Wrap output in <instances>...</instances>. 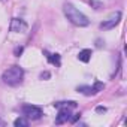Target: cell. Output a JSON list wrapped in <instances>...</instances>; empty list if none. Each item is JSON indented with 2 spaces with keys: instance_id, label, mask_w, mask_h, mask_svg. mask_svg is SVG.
<instances>
[{
  "instance_id": "1",
  "label": "cell",
  "mask_w": 127,
  "mask_h": 127,
  "mask_svg": "<svg viewBox=\"0 0 127 127\" xmlns=\"http://www.w3.org/2000/svg\"><path fill=\"white\" fill-rule=\"evenodd\" d=\"M64 15L67 17V20L72 24H75L78 27H87L90 24V20L81 11H78L73 5H70V3H66L64 5Z\"/></svg>"
},
{
  "instance_id": "2",
  "label": "cell",
  "mask_w": 127,
  "mask_h": 127,
  "mask_svg": "<svg viewBox=\"0 0 127 127\" xmlns=\"http://www.w3.org/2000/svg\"><path fill=\"white\" fill-rule=\"evenodd\" d=\"M2 79H3L5 84H8L11 87H15V85H18V84L23 82V79H24V70L20 66H11V67H8L3 72Z\"/></svg>"
},
{
  "instance_id": "3",
  "label": "cell",
  "mask_w": 127,
  "mask_h": 127,
  "mask_svg": "<svg viewBox=\"0 0 127 127\" xmlns=\"http://www.w3.org/2000/svg\"><path fill=\"white\" fill-rule=\"evenodd\" d=\"M21 111H23V115L29 120H39L43 115L42 109L39 106H34V105H24Z\"/></svg>"
},
{
  "instance_id": "4",
  "label": "cell",
  "mask_w": 127,
  "mask_h": 127,
  "mask_svg": "<svg viewBox=\"0 0 127 127\" xmlns=\"http://www.w3.org/2000/svg\"><path fill=\"white\" fill-rule=\"evenodd\" d=\"M120 20H121V12L117 11L115 14H112L108 20H105V21L100 24V29H102V30H111V29H114V27L120 23Z\"/></svg>"
},
{
  "instance_id": "5",
  "label": "cell",
  "mask_w": 127,
  "mask_h": 127,
  "mask_svg": "<svg viewBox=\"0 0 127 127\" xmlns=\"http://www.w3.org/2000/svg\"><path fill=\"white\" fill-rule=\"evenodd\" d=\"M11 32L14 33H26L27 32V23L21 18H14L11 21Z\"/></svg>"
},
{
  "instance_id": "6",
  "label": "cell",
  "mask_w": 127,
  "mask_h": 127,
  "mask_svg": "<svg viewBox=\"0 0 127 127\" xmlns=\"http://www.w3.org/2000/svg\"><path fill=\"white\" fill-rule=\"evenodd\" d=\"M58 109H60V111H58V115H57V118H55V124L67 123V121L70 120V115H72L69 106H61V108H58Z\"/></svg>"
},
{
  "instance_id": "7",
  "label": "cell",
  "mask_w": 127,
  "mask_h": 127,
  "mask_svg": "<svg viewBox=\"0 0 127 127\" xmlns=\"http://www.w3.org/2000/svg\"><path fill=\"white\" fill-rule=\"evenodd\" d=\"M91 49H82V51H79V54H78V60L79 61H82V63H88L90 61V58H91Z\"/></svg>"
},
{
  "instance_id": "8",
  "label": "cell",
  "mask_w": 127,
  "mask_h": 127,
  "mask_svg": "<svg viewBox=\"0 0 127 127\" xmlns=\"http://www.w3.org/2000/svg\"><path fill=\"white\" fill-rule=\"evenodd\" d=\"M43 54L46 55V58H48V61L51 63V64L60 66V55L58 54H49L48 51H43Z\"/></svg>"
},
{
  "instance_id": "9",
  "label": "cell",
  "mask_w": 127,
  "mask_h": 127,
  "mask_svg": "<svg viewBox=\"0 0 127 127\" xmlns=\"http://www.w3.org/2000/svg\"><path fill=\"white\" fill-rule=\"evenodd\" d=\"M14 126L15 127H27L29 126V120L26 117H20V118H17L14 121Z\"/></svg>"
},
{
  "instance_id": "10",
  "label": "cell",
  "mask_w": 127,
  "mask_h": 127,
  "mask_svg": "<svg viewBox=\"0 0 127 127\" xmlns=\"http://www.w3.org/2000/svg\"><path fill=\"white\" fill-rule=\"evenodd\" d=\"M103 88H105V84H103V82H100V81H96V82H94V85L91 87V93H93V94H97V93H99V91H102Z\"/></svg>"
},
{
  "instance_id": "11",
  "label": "cell",
  "mask_w": 127,
  "mask_h": 127,
  "mask_svg": "<svg viewBox=\"0 0 127 127\" xmlns=\"http://www.w3.org/2000/svg\"><path fill=\"white\" fill-rule=\"evenodd\" d=\"M78 91L82 93V94H85V96H91V94H93V93H91V87H88V85H81V87H78Z\"/></svg>"
},
{
  "instance_id": "12",
  "label": "cell",
  "mask_w": 127,
  "mask_h": 127,
  "mask_svg": "<svg viewBox=\"0 0 127 127\" xmlns=\"http://www.w3.org/2000/svg\"><path fill=\"white\" fill-rule=\"evenodd\" d=\"M90 6H94V9H100L103 5L100 2H96V0H90Z\"/></svg>"
},
{
  "instance_id": "13",
  "label": "cell",
  "mask_w": 127,
  "mask_h": 127,
  "mask_svg": "<svg viewBox=\"0 0 127 127\" xmlns=\"http://www.w3.org/2000/svg\"><path fill=\"white\" fill-rule=\"evenodd\" d=\"M23 51H24V48H23V46H17V48H15V51H14V54H15L17 57H20V55L23 54Z\"/></svg>"
},
{
  "instance_id": "14",
  "label": "cell",
  "mask_w": 127,
  "mask_h": 127,
  "mask_svg": "<svg viewBox=\"0 0 127 127\" xmlns=\"http://www.w3.org/2000/svg\"><path fill=\"white\" fill-rule=\"evenodd\" d=\"M79 117H81V114H76L75 117H70V120H69V121H72V123H75V121H76V120H78Z\"/></svg>"
},
{
  "instance_id": "15",
  "label": "cell",
  "mask_w": 127,
  "mask_h": 127,
  "mask_svg": "<svg viewBox=\"0 0 127 127\" xmlns=\"http://www.w3.org/2000/svg\"><path fill=\"white\" fill-rule=\"evenodd\" d=\"M96 111H97V112H105V111H106V108H103V106H97V108H96Z\"/></svg>"
},
{
  "instance_id": "16",
  "label": "cell",
  "mask_w": 127,
  "mask_h": 127,
  "mask_svg": "<svg viewBox=\"0 0 127 127\" xmlns=\"http://www.w3.org/2000/svg\"><path fill=\"white\" fill-rule=\"evenodd\" d=\"M40 78H42V79H43V78H49V73H48V72H45V73H42V75H40Z\"/></svg>"
},
{
  "instance_id": "17",
  "label": "cell",
  "mask_w": 127,
  "mask_h": 127,
  "mask_svg": "<svg viewBox=\"0 0 127 127\" xmlns=\"http://www.w3.org/2000/svg\"><path fill=\"white\" fill-rule=\"evenodd\" d=\"M96 45H97V46H99V48H100V46H102V45H103V42H102V39H97V43H96Z\"/></svg>"
},
{
  "instance_id": "18",
  "label": "cell",
  "mask_w": 127,
  "mask_h": 127,
  "mask_svg": "<svg viewBox=\"0 0 127 127\" xmlns=\"http://www.w3.org/2000/svg\"><path fill=\"white\" fill-rule=\"evenodd\" d=\"M0 126H3V121H2V120H0Z\"/></svg>"
}]
</instances>
